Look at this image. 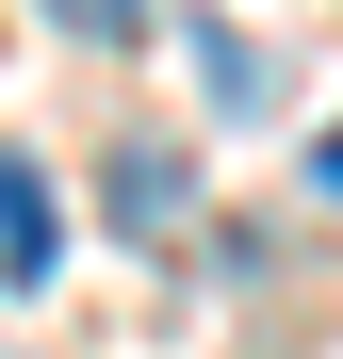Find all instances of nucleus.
Listing matches in <instances>:
<instances>
[{"label":"nucleus","mask_w":343,"mask_h":359,"mask_svg":"<svg viewBox=\"0 0 343 359\" xmlns=\"http://www.w3.org/2000/svg\"><path fill=\"white\" fill-rule=\"evenodd\" d=\"M196 82H213L229 114H262V98H278V66H262V49H246V33H196Z\"/></svg>","instance_id":"7ed1b4c3"},{"label":"nucleus","mask_w":343,"mask_h":359,"mask_svg":"<svg viewBox=\"0 0 343 359\" xmlns=\"http://www.w3.org/2000/svg\"><path fill=\"white\" fill-rule=\"evenodd\" d=\"M98 196H114V229H180V196H196V163H180V147L147 131V147H114V180H98Z\"/></svg>","instance_id":"f03ea898"},{"label":"nucleus","mask_w":343,"mask_h":359,"mask_svg":"<svg viewBox=\"0 0 343 359\" xmlns=\"http://www.w3.org/2000/svg\"><path fill=\"white\" fill-rule=\"evenodd\" d=\"M49 262H66V229H49V180H33L17 147H0V278H17V294H33Z\"/></svg>","instance_id":"f257e3e1"},{"label":"nucleus","mask_w":343,"mask_h":359,"mask_svg":"<svg viewBox=\"0 0 343 359\" xmlns=\"http://www.w3.org/2000/svg\"><path fill=\"white\" fill-rule=\"evenodd\" d=\"M311 196H343V131H327V147H311Z\"/></svg>","instance_id":"39448f33"},{"label":"nucleus","mask_w":343,"mask_h":359,"mask_svg":"<svg viewBox=\"0 0 343 359\" xmlns=\"http://www.w3.org/2000/svg\"><path fill=\"white\" fill-rule=\"evenodd\" d=\"M49 33H82V49H131V33H147V0H49Z\"/></svg>","instance_id":"20e7f679"}]
</instances>
